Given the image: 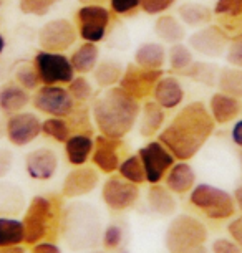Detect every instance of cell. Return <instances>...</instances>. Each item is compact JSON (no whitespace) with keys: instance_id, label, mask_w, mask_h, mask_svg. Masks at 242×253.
<instances>
[{"instance_id":"1","label":"cell","mask_w":242,"mask_h":253,"mask_svg":"<svg viewBox=\"0 0 242 253\" xmlns=\"http://www.w3.org/2000/svg\"><path fill=\"white\" fill-rule=\"evenodd\" d=\"M216 129V121L202 101H191L183 106L159 131L158 141L171 151L176 161H189L202 149Z\"/></svg>"},{"instance_id":"2","label":"cell","mask_w":242,"mask_h":253,"mask_svg":"<svg viewBox=\"0 0 242 253\" xmlns=\"http://www.w3.org/2000/svg\"><path fill=\"white\" fill-rule=\"evenodd\" d=\"M140 113V101L120 86L106 88L92 106V116L99 134L113 139H123L135 127Z\"/></svg>"},{"instance_id":"3","label":"cell","mask_w":242,"mask_h":253,"mask_svg":"<svg viewBox=\"0 0 242 253\" xmlns=\"http://www.w3.org/2000/svg\"><path fill=\"white\" fill-rule=\"evenodd\" d=\"M103 223L98 209L88 202H70L61 213L60 235L70 250L87 252L101 240Z\"/></svg>"},{"instance_id":"4","label":"cell","mask_w":242,"mask_h":253,"mask_svg":"<svg viewBox=\"0 0 242 253\" xmlns=\"http://www.w3.org/2000/svg\"><path fill=\"white\" fill-rule=\"evenodd\" d=\"M63 207L60 197L55 195H35L28 202L23 212V225H25V243L35 245L39 242H56L60 235L61 213Z\"/></svg>"},{"instance_id":"5","label":"cell","mask_w":242,"mask_h":253,"mask_svg":"<svg viewBox=\"0 0 242 253\" xmlns=\"http://www.w3.org/2000/svg\"><path fill=\"white\" fill-rule=\"evenodd\" d=\"M207 227L197 217L181 213L171 218L164 233V245L169 253H207Z\"/></svg>"},{"instance_id":"6","label":"cell","mask_w":242,"mask_h":253,"mask_svg":"<svg viewBox=\"0 0 242 253\" xmlns=\"http://www.w3.org/2000/svg\"><path fill=\"white\" fill-rule=\"evenodd\" d=\"M189 204L209 220H229L236 215L237 207L232 194L212 184H196L189 192Z\"/></svg>"},{"instance_id":"7","label":"cell","mask_w":242,"mask_h":253,"mask_svg":"<svg viewBox=\"0 0 242 253\" xmlns=\"http://www.w3.org/2000/svg\"><path fill=\"white\" fill-rule=\"evenodd\" d=\"M33 65L44 84H68L75 78L72 61L60 51H37Z\"/></svg>"},{"instance_id":"8","label":"cell","mask_w":242,"mask_h":253,"mask_svg":"<svg viewBox=\"0 0 242 253\" xmlns=\"http://www.w3.org/2000/svg\"><path fill=\"white\" fill-rule=\"evenodd\" d=\"M32 104L37 111L55 118H68L77 108V101L72 98L68 88L60 84H45L39 88L32 98Z\"/></svg>"},{"instance_id":"9","label":"cell","mask_w":242,"mask_h":253,"mask_svg":"<svg viewBox=\"0 0 242 253\" xmlns=\"http://www.w3.org/2000/svg\"><path fill=\"white\" fill-rule=\"evenodd\" d=\"M78 35L85 42L98 43L106 35L111 22V10L105 5H82L75 15Z\"/></svg>"},{"instance_id":"10","label":"cell","mask_w":242,"mask_h":253,"mask_svg":"<svg viewBox=\"0 0 242 253\" xmlns=\"http://www.w3.org/2000/svg\"><path fill=\"white\" fill-rule=\"evenodd\" d=\"M140 195V185L123 179L121 175H111L101 185V200L113 212H125L135 207Z\"/></svg>"},{"instance_id":"11","label":"cell","mask_w":242,"mask_h":253,"mask_svg":"<svg viewBox=\"0 0 242 253\" xmlns=\"http://www.w3.org/2000/svg\"><path fill=\"white\" fill-rule=\"evenodd\" d=\"M138 156L143 162L148 184H159L161 180H164L168 170L176 162V157L161 141H149L138 151Z\"/></svg>"},{"instance_id":"12","label":"cell","mask_w":242,"mask_h":253,"mask_svg":"<svg viewBox=\"0 0 242 253\" xmlns=\"http://www.w3.org/2000/svg\"><path fill=\"white\" fill-rule=\"evenodd\" d=\"M161 76H163V70H148L133 61V63L126 65L118 86L125 89L136 101H141V99L148 98L149 94H153L156 83Z\"/></svg>"},{"instance_id":"13","label":"cell","mask_w":242,"mask_h":253,"mask_svg":"<svg viewBox=\"0 0 242 253\" xmlns=\"http://www.w3.org/2000/svg\"><path fill=\"white\" fill-rule=\"evenodd\" d=\"M78 38V30L70 20L66 18H55L47 22L39 32V45L42 50L60 51L72 48Z\"/></svg>"},{"instance_id":"14","label":"cell","mask_w":242,"mask_h":253,"mask_svg":"<svg viewBox=\"0 0 242 253\" xmlns=\"http://www.w3.org/2000/svg\"><path fill=\"white\" fill-rule=\"evenodd\" d=\"M5 134L10 144L25 147L42 134V121L35 113L20 111L10 114L5 121Z\"/></svg>"},{"instance_id":"15","label":"cell","mask_w":242,"mask_h":253,"mask_svg":"<svg viewBox=\"0 0 242 253\" xmlns=\"http://www.w3.org/2000/svg\"><path fill=\"white\" fill-rule=\"evenodd\" d=\"M229 37L219 25H206L189 37V48L207 58H217L226 53Z\"/></svg>"},{"instance_id":"16","label":"cell","mask_w":242,"mask_h":253,"mask_svg":"<svg viewBox=\"0 0 242 253\" xmlns=\"http://www.w3.org/2000/svg\"><path fill=\"white\" fill-rule=\"evenodd\" d=\"M99 184L98 169L90 166H78L73 167L68 174L65 175L61 182V197L65 199H80L83 195L92 194Z\"/></svg>"},{"instance_id":"17","label":"cell","mask_w":242,"mask_h":253,"mask_svg":"<svg viewBox=\"0 0 242 253\" xmlns=\"http://www.w3.org/2000/svg\"><path fill=\"white\" fill-rule=\"evenodd\" d=\"M123 149V139H113L103 134L95 137L92 162L99 172L103 174H115L120 167L121 157L120 152Z\"/></svg>"},{"instance_id":"18","label":"cell","mask_w":242,"mask_h":253,"mask_svg":"<svg viewBox=\"0 0 242 253\" xmlns=\"http://www.w3.org/2000/svg\"><path fill=\"white\" fill-rule=\"evenodd\" d=\"M58 170V156L50 147H39L25 156V172L39 182H47L55 177Z\"/></svg>"},{"instance_id":"19","label":"cell","mask_w":242,"mask_h":253,"mask_svg":"<svg viewBox=\"0 0 242 253\" xmlns=\"http://www.w3.org/2000/svg\"><path fill=\"white\" fill-rule=\"evenodd\" d=\"M164 185L176 195L189 194L196 185V172L188 161L174 162L164 177Z\"/></svg>"},{"instance_id":"20","label":"cell","mask_w":242,"mask_h":253,"mask_svg":"<svg viewBox=\"0 0 242 253\" xmlns=\"http://www.w3.org/2000/svg\"><path fill=\"white\" fill-rule=\"evenodd\" d=\"M154 101L164 109H176L184 101V88L174 76H161L153 91Z\"/></svg>"},{"instance_id":"21","label":"cell","mask_w":242,"mask_h":253,"mask_svg":"<svg viewBox=\"0 0 242 253\" xmlns=\"http://www.w3.org/2000/svg\"><path fill=\"white\" fill-rule=\"evenodd\" d=\"M93 134H85V132H73L65 142V157L70 166L78 167L85 166L92 159L93 152Z\"/></svg>"},{"instance_id":"22","label":"cell","mask_w":242,"mask_h":253,"mask_svg":"<svg viewBox=\"0 0 242 253\" xmlns=\"http://www.w3.org/2000/svg\"><path fill=\"white\" fill-rule=\"evenodd\" d=\"M242 104L237 98L217 91L209 99V113L214 118L216 124H227L237 119L241 114Z\"/></svg>"},{"instance_id":"23","label":"cell","mask_w":242,"mask_h":253,"mask_svg":"<svg viewBox=\"0 0 242 253\" xmlns=\"http://www.w3.org/2000/svg\"><path fill=\"white\" fill-rule=\"evenodd\" d=\"M176 194H173L171 190L163 184H149L148 194H146V202H148L149 209L154 213H158L161 217H173L174 212L178 209L176 202Z\"/></svg>"},{"instance_id":"24","label":"cell","mask_w":242,"mask_h":253,"mask_svg":"<svg viewBox=\"0 0 242 253\" xmlns=\"http://www.w3.org/2000/svg\"><path fill=\"white\" fill-rule=\"evenodd\" d=\"M30 101L32 96L28 89L22 88L18 83H7L0 88V111L7 116L23 111Z\"/></svg>"},{"instance_id":"25","label":"cell","mask_w":242,"mask_h":253,"mask_svg":"<svg viewBox=\"0 0 242 253\" xmlns=\"http://www.w3.org/2000/svg\"><path fill=\"white\" fill-rule=\"evenodd\" d=\"M164 108L154 101H146L140 113V134L143 137H151L159 134L164 126Z\"/></svg>"},{"instance_id":"26","label":"cell","mask_w":242,"mask_h":253,"mask_svg":"<svg viewBox=\"0 0 242 253\" xmlns=\"http://www.w3.org/2000/svg\"><path fill=\"white\" fill-rule=\"evenodd\" d=\"M168 60L164 46L156 42L140 45L135 51V63L148 70H163V66Z\"/></svg>"},{"instance_id":"27","label":"cell","mask_w":242,"mask_h":253,"mask_svg":"<svg viewBox=\"0 0 242 253\" xmlns=\"http://www.w3.org/2000/svg\"><path fill=\"white\" fill-rule=\"evenodd\" d=\"M154 33L164 43H179L183 38L186 37V30H184V23H181L176 17L173 15H161L156 18L154 22Z\"/></svg>"},{"instance_id":"28","label":"cell","mask_w":242,"mask_h":253,"mask_svg":"<svg viewBox=\"0 0 242 253\" xmlns=\"http://www.w3.org/2000/svg\"><path fill=\"white\" fill-rule=\"evenodd\" d=\"M25 207V197L22 189L15 184H0V215L13 217Z\"/></svg>"},{"instance_id":"29","label":"cell","mask_w":242,"mask_h":253,"mask_svg":"<svg viewBox=\"0 0 242 253\" xmlns=\"http://www.w3.org/2000/svg\"><path fill=\"white\" fill-rule=\"evenodd\" d=\"M70 61H72L75 73L87 75L90 71H93L95 66H97L99 61L98 45L92 43V42H85L83 45H80L78 48L73 51V55L70 56Z\"/></svg>"},{"instance_id":"30","label":"cell","mask_w":242,"mask_h":253,"mask_svg":"<svg viewBox=\"0 0 242 253\" xmlns=\"http://www.w3.org/2000/svg\"><path fill=\"white\" fill-rule=\"evenodd\" d=\"M25 237L23 220L8 215H0V247L23 245Z\"/></svg>"},{"instance_id":"31","label":"cell","mask_w":242,"mask_h":253,"mask_svg":"<svg viewBox=\"0 0 242 253\" xmlns=\"http://www.w3.org/2000/svg\"><path fill=\"white\" fill-rule=\"evenodd\" d=\"M123 65L120 61L116 60H103V61H98V65L95 66L93 70V76H95V81L99 88H111L115 84L120 83L121 76H123Z\"/></svg>"},{"instance_id":"32","label":"cell","mask_w":242,"mask_h":253,"mask_svg":"<svg viewBox=\"0 0 242 253\" xmlns=\"http://www.w3.org/2000/svg\"><path fill=\"white\" fill-rule=\"evenodd\" d=\"M217 86L219 91L234 98H242V68L226 66L217 73Z\"/></svg>"},{"instance_id":"33","label":"cell","mask_w":242,"mask_h":253,"mask_svg":"<svg viewBox=\"0 0 242 253\" xmlns=\"http://www.w3.org/2000/svg\"><path fill=\"white\" fill-rule=\"evenodd\" d=\"M212 12L209 7L202 5V3H196V2H188L183 3L181 7L178 8V15L183 20L184 25L189 27H199L204 25V23H209L212 20Z\"/></svg>"},{"instance_id":"34","label":"cell","mask_w":242,"mask_h":253,"mask_svg":"<svg viewBox=\"0 0 242 253\" xmlns=\"http://www.w3.org/2000/svg\"><path fill=\"white\" fill-rule=\"evenodd\" d=\"M116 172L120 174L123 179L130 180V182L136 184V185H141L146 182L145 167H143V162H141L138 154L128 156L125 159H121L120 167H118Z\"/></svg>"},{"instance_id":"35","label":"cell","mask_w":242,"mask_h":253,"mask_svg":"<svg viewBox=\"0 0 242 253\" xmlns=\"http://www.w3.org/2000/svg\"><path fill=\"white\" fill-rule=\"evenodd\" d=\"M42 132L45 136H48L50 139H53L60 144H65L66 139L72 136V129L70 124L65 118H55L48 116L45 121H42Z\"/></svg>"},{"instance_id":"36","label":"cell","mask_w":242,"mask_h":253,"mask_svg":"<svg viewBox=\"0 0 242 253\" xmlns=\"http://www.w3.org/2000/svg\"><path fill=\"white\" fill-rule=\"evenodd\" d=\"M168 61H169V66L173 68L174 71H186L189 66L194 63V55H193V50L189 48L179 42V43H173L171 48L168 50Z\"/></svg>"},{"instance_id":"37","label":"cell","mask_w":242,"mask_h":253,"mask_svg":"<svg viewBox=\"0 0 242 253\" xmlns=\"http://www.w3.org/2000/svg\"><path fill=\"white\" fill-rule=\"evenodd\" d=\"M217 73H219V68L216 65L206 63V61H201V63L194 61L186 71H183V75L199 81V83L207 84V86H212L214 83H217Z\"/></svg>"},{"instance_id":"38","label":"cell","mask_w":242,"mask_h":253,"mask_svg":"<svg viewBox=\"0 0 242 253\" xmlns=\"http://www.w3.org/2000/svg\"><path fill=\"white\" fill-rule=\"evenodd\" d=\"M13 76H15L17 83L20 84L22 88L28 89V91L39 89V84L42 83L40 76L35 70V65L27 63V61H22V63H18L15 66V70H13Z\"/></svg>"},{"instance_id":"39","label":"cell","mask_w":242,"mask_h":253,"mask_svg":"<svg viewBox=\"0 0 242 253\" xmlns=\"http://www.w3.org/2000/svg\"><path fill=\"white\" fill-rule=\"evenodd\" d=\"M125 240V228L118 223H108L101 232V245L106 250H118Z\"/></svg>"},{"instance_id":"40","label":"cell","mask_w":242,"mask_h":253,"mask_svg":"<svg viewBox=\"0 0 242 253\" xmlns=\"http://www.w3.org/2000/svg\"><path fill=\"white\" fill-rule=\"evenodd\" d=\"M60 0H18V8L25 15L44 17Z\"/></svg>"},{"instance_id":"41","label":"cell","mask_w":242,"mask_h":253,"mask_svg":"<svg viewBox=\"0 0 242 253\" xmlns=\"http://www.w3.org/2000/svg\"><path fill=\"white\" fill-rule=\"evenodd\" d=\"M68 124L70 129L75 132H85V134H93V127H92V121H90V113L87 108H75L73 113L68 116Z\"/></svg>"},{"instance_id":"42","label":"cell","mask_w":242,"mask_h":253,"mask_svg":"<svg viewBox=\"0 0 242 253\" xmlns=\"http://www.w3.org/2000/svg\"><path fill=\"white\" fill-rule=\"evenodd\" d=\"M68 91L75 101L85 103L92 98L93 88H92V84H90V81L85 78L83 75H80V76H75V78L68 83Z\"/></svg>"},{"instance_id":"43","label":"cell","mask_w":242,"mask_h":253,"mask_svg":"<svg viewBox=\"0 0 242 253\" xmlns=\"http://www.w3.org/2000/svg\"><path fill=\"white\" fill-rule=\"evenodd\" d=\"M214 15L229 17V20H237L242 17V0H217L214 5Z\"/></svg>"},{"instance_id":"44","label":"cell","mask_w":242,"mask_h":253,"mask_svg":"<svg viewBox=\"0 0 242 253\" xmlns=\"http://www.w3.org/2000/svg\"><path fill=\"white\" fill-rule=\"evenodd\" d=\"M176 3V0H140L141 10L148 15H161Z\"/></svg>"},{"instance_id":"45","label":"cell","mask_w":242,"mask_h":253,"mask_svg":"<svg viewBox=\"0 0 242 253\" xmlns=\"http://www.w3.org/2000/svg\"><path fill=\"white\" fill-rule=\"evenodd\" d=\"M226 60H227V63H229L231 66L242 68V33L236 35L231 40L229 46H227Z\"/></svg>"},{"instance_id":"46","label":"cell","mask_w":242,"mask_h":253,"mask_svg":"<svg viewBox=\"0 0 242 253\" xmlns=\"http://www.w3.org/2000/svg\"><path fill=\"white\" fill-rule=\"evenodd\" d=\"M110 8L116 15H130L141 8L140 0H110Z\"/></svg>"},{"instance_id":"47","label":"cell","mask_w":242,"mask_h":253,"mask_svg":"<svg viewBox=\"0 0 242 253\" xmlns=\"http://www.w3.org/2000/svg\"><path fill=\"white\" fill-rule=\"evenodd\" d=\"M211 253H242V248L231 237H221L212 242Z\"/></svg>"},{"instance_id":"48","label":"cell","mask_w":242,"mask_h":253,"mask_svg":"<svg viewBox=\"0 0 242 253\" xmlns=\"http://www.w3.org/2000/svg\"><path fill=\"white\" fill-rule=\"evenodd\" d=\"M13 164V154L7 147H0V180L10 172Z\"/></svg>"},{"instance_id":"49","label":"cell","mask_w":242,"mask_h":253,"mask_svg":"<svg viewBox=\"0 0 242 253\" xmlns=\"http://www.w3.org/2000/svg\"><path fill=\"white\" fill-rule=\"evenodd\" d=\"M227 232H229V237L232 240L242 248V215L231 218L229 225H227Z\"/></svg>"},{"instance_id":"50","label":"cell","mask_w":242,"mask_h":253,"mask_svg":"<svg viewBox=\"0 0 242 253\" xmlns=\"http://www.w3.org/2000/svg\"><path fill=\"white\" fill-rule=\"evenodd\" d=\"M30 253H61V248L56 242H39L35 245H32Z\"/></svg>"},{"instance_id":"51","label":"cell","mask_w":242,"mask_h":253,"mask_svg":"<svg viewBox=\"0 0 242 253\" xmlns=\"http://www.w3.org/2000/svg\"><path fill=\"white\" fill-rule=\"evenodd\" d=\"M231 139L237 147H242V118L237 119L236 124L232 126L231 131Z\"/></svg>"},{"instance_id":"52","label":"cell","mask_w":242,"mask_h":253,"mask_svg":"<svg viewBox=\"0 0 242 253\" xmlns=\"http://www.w3.org/2000/svg\"><path fill=\"white\" fill-rule=\"evenodd\" d=\"M232 197H234V202H236L237 210H239V212L242 213V184L236 187L234 194H232Z\"/></svg>"},{"instance_id":"53","label":"cell","mask_w":242,"mask_h":253,"mask_svg":"<svg viewBox=\"0 0 242 253\" xmlns=\"http://www.w3.org/2000/svg\"><path fill=\"white\" fill-rule=\"evenodd\" d=\"M0 253H27L23 245H10V247H0Z\"/></svg>"},{"instance_id":"54","label":"cell","mask_w":242,"mask_h":253,"mask_svg":"<svg viewBox=\"0 0 242 253\" xmlns=\"http://www.w3.org/2000/svg\"><path fill=\"white\" fill-rule=\"evenodd\" d=\"M82 5H105L108 0H78Z\"/></svg>"},{"instance_id":"55","label":"cell","mask_w":242,"mask_h":253,"mask_svg":"<svg viewBox=\"0 0 242 253\" xmlns=\"http://www.w3.org/2000/svg\"><path fill=\"white\" fill-rule=\"evenodd\" d=\"M3 50H5V38H3V35L0 33V55L3 53Z\"/></svg>"},{"instance_id":"56","label":"cell","mask_w":242,"mask_h":253,"mask_svg":"<svg viewBox=\"0 0 242 253\" xmlns=\"http://www.w3.org/2000/svg\"><path fill=\"white\" fill-rule=\"evenodd\" d=\"M5 134V123L0 119V139H2V136Z\"/></svg>"},{"instance_id":"57","label":"cell","mask_w":242,"mask_h":253,"mask_svg":"<svg viewBox=\"0 0 242 253\" xmlns=\"http://www.w3.org/2000/svg\"><path fill=\"white\" fill-rule=\"evenodd\" d=\"M85 253H103V252H99V250H87Z\"/></svg>"},{"instance_id":"58","label":"cell","mask_w":242,"mask_h":253,"mask_svg":"<svg viewBox=\"0 0 242 253\" xmlns=\"http://www.w3.org/2000/svg\"><path fill=\"white\" fill-rule=\"evenodd\" d=\"M118 253H128V252H125V250H121V252H118Z\"/></svg>"},{"instance_id":"59","label":"cell","mask_w":242,"mask_h":253,"mask_svg":"<svg viewBox=\"0 0 242 253\" xmlns=\"http://www.w3.org/2000/svg\"><path fill=\"white\" fill-rule=\"evenodd\" d=\"M0 7H2V0H0Z\"/></svg>"}]
</instances>
